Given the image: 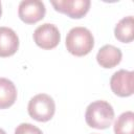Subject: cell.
Returning <instances> with one entry per match:
<instances>
[{
  "instance_id": "obj_5",
  "label": "cell",
  "mask_w": 134,
  "mask_h": 134,
  "mask_svg": "<svg viewBox=\"0 0 134 134\" xmlns=\"http://www.w3.org/2000/svg\"><path fill=\"white\" fill-rule=\"evenodd\" d=\"M46 14L45 4L39 0H23L19 4L18 16L26 24H35Z\"/></svg>"
},
{
  "instance_id": "obj_8",
  "label": "cell",
  "mask_w": 134,
  "mask_h": 134,
  "mask_svg": "<svg viewBox=\"0 0 134 134\" xmlns=\"http://www.w3.org/2000/svg\"><path fill=\"white\" fill-rule=\"evenodd\" d=\"M19 48V38L9 27H0V58H7L17 52Z\"/></svg>"
},
{
  "instance_id": "obj_4",
  "label": "cell",
  "mask_w": 134,
  "mask_h": 134,
  "mask_svg": "<svg viewBox=\"0 0 134 134\" xmlns=\"http://www.w3.org/2000/svg\"><path fill=\"white\" fill-rule=\"evenodd\" d=\"M34 41L42 49H52L61 41V34L58 27L51 23H44L34 31Z\"/></svg>"
},
{
  "instance_id": "obj_6",
  "label": "cell",
  "mask_w": 134,
  "mask_h": 134,
  "mask_svg": "<svg viewBox=\"0 0 134 134\" xmlns=\"http://www.w3.org/2000/svg\"><path fill=\"white\" fill-rule=\"evenodd\" d=\"M134 72L120 69L113 73L110 79V87L114 94L120 97H128L133 94Z\"/></svg>"
},
{
  "instance_id": "obj_3",
  "label": "cell",
  "mask_w": 134,
  "mask_h": 134,
  "mask_svg": "<svg viewBox=\"0 0 134 134\" xmlns=\"http://www.w3.org/2000/svg\"><path fill=\"white\" fill-rule=\"evenodd\" d=\"M27 111L29 116L41 122L50 120L55 112V104L53 98L45 93H40L30 98Z\"/></svg>"
},
{
  "instance_id": "obj_12",
  "label": "cell",
  "mask_w": 134,
  "mask_h": 134,
  "mask_svg": "<svg viewBox=\"0 0 134 134\" xmlns=\"http://www.w3.org/2000/svg\"><path fill=\"white\" fill-rule=\"evenodd\" d=\"M115 134H134V113L127 111L121 113L114 122Z\"/></svg>"
},
{
  "instance_id": "obj_14",
  "label": "cell",
  "mask_w": 134,
  "mask_h": 134,
  "mask_svg": "<svg viewBox=\"0 0 134 134\" xmlns=\"http://www.w3.org/2000/svg\"><path fill=\"white\" fill-rule=\"evenodd\" d=\"M0 134H6V132H5L3 129H1V128H0Z\"/></svg>"
},
{
  "instance_id": "obj_2",
  "label": "cell",
  "mask_w": 134,
  "mask_h": 134,
  "mask_svg": "<svg viewBox=\"0 0 134 134\" xmlns=\"http://www.w3.org/2000/svg\"><path fill=\"white\" fill-rule=\"evenodd\" d=\"M94 46V38L91 31L83 26L71 28L66 36V48L75 55L83 57L88 54Z\"/></svg>"
},
{
  "instance_id": "obj_7",
  "label": "cell",
  "mask_w": 134,
  "mask_h": 134,
  "mask_svg": "<svg viewBox=\"0 0 134 134\" xmlns=\"http://www.w3.org/2000/svg\"><path fill=\"white\" fill-rule=\"evenodd\" d=\"M51 4L57 12L67 15L69 18L81 19L88 13L91 2L89 0H58L51 1Z\"/></svg>"
},
{
  "instance_id": "obj_11",
  "label": "cell",
  "mask_w": 134,
  "mask_h": 134,
  "mask_svg": "<svg viewBox=\"0 0 134 134\" xmlns=\"http://www.w3.org/2000/svg\"><path fill=\"white\" fill-rule=\"evenodd\" d=\"M115 38L121 43H130L134 39V20L132 16H128L119 20L114 28Z\"/></svg>"
},
{
  "instance_id": "obj_15",
  "label": "cell",
  "mask_w": 134,
  "mask_h": 134,
  "mask_svg": "<svg viewBox=\"0 0 134 134\" xmlns=\"http://www.w3.org/2000/svg\"><path fill=\"white\" fill-rule=\"evenodd\" d=\"M2 15V5H1V2H0V17Z\"/></svg>"
},
{
  "instance_id": "obj_13",
  "label": "cell",
  "mask_w": 134,
  "mask_h": 134,
  "mask_svg": "<svg viewBox=\"0 0 134 134\" xmlns=\"http://www.w3.org/2000/svg\"><path fill=\"white\" fill-rule=\"evenodd\" d=\"M15 134H43V133L38 127L28 122H22L16 128Z\"/></svg>"
},
{
  "instance_id": "obj_1",
  "label": "cell",
  "mask_w": 134,
  "mask_h": 134,
  "mask_svg": "<svg viewBox=\"0 0 134 134\" xmlns=\"http://www.w3.org/2000/svg\"><path fill=\"white\" fill-rule=\"evenodd\" d=\"M85 119L91 128L98 130L107 129L114 119L113 107L106 100H95L87 107Z\"/></svg>"
},
{
  "instance_id": "obj_9",
  "label": "cell",
  "mask_w": 134,
  "mask_h": 134,
  "mask_svg": "<svg viewBox=\"0 0 134 134\" xmlns=\"http://www.w3.org/2000/svg\"><path fill=\"white\" fill-rule=\"evenodd\" d=\"M122 58L121 50L113 45H104L96 54V61L103 68H113L117 66Z\"/></svg>"
},
{
  "instance_id": "obj_16",
  "label": "cell",
  "mask_w": 134,
  "mask_h": 134,
  "mask_svg": "<svg viewBox=\"0 0 134 134\" xmlns=\"http://www.w3.org/2000/svg\"><path fill=\"white\" fill-rule=\"evenodd\" d=\"M93 134H96V133H93Z\"/></svg>"
},
{
  "instance_id": "obj_10",
  "label": "cell",
  "mask_w": 134,
  "mask_h": 134,
  "mask_svg": "<svg viewBox=\"0 0 134 134\" xmlns=\"http://www.w3.org/2000/svg\"><path fill=\"white\" fill-rule=\"evenodd\" d=\"M17 99V88L15 84L5 77H0V109H7Z\"/></svg>"
}]
</instances>
